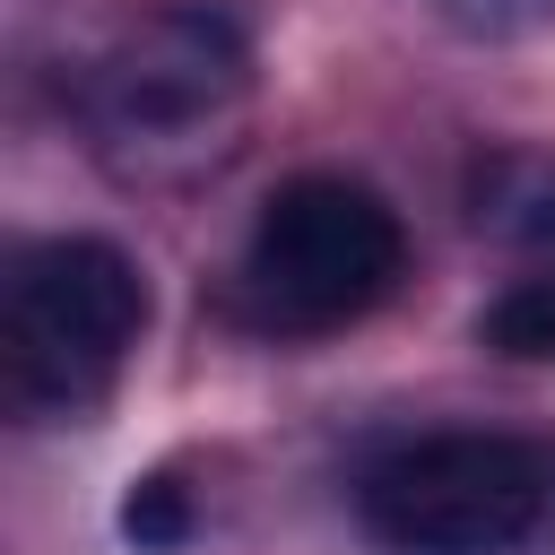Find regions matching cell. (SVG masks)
Wrapping results in <instances>:
<instances>
[{
	"label": "cell",
	"mask_w": 555,
	"mask_h": 555,
	"mask_svg": "<svg viewBox=\"0 0 555 555\" xmlns=\"http://www.w3.org/2000/svg\"><path fill=\"white\" fill-rule=\"evenodd\" d=\"M121 529H130L139 546H173V538H182V512H173V486H165V477H147V494H130V512H121Z\"/></svg>",
	"instance_id": "8"
},
{
	"label": "cell",
	"mask_w": 555,
	"mask_h": 555,
	"mask_svg": "<svg viewBox=\"0 0 555 555\" xmlns=\"http://www.w3.org/2000/svg\"><path fill=\"white\" fill-rule=\"evenodd\" d=\"M477 347L520 356V364H546V356H555V269H546V278H512V286L477 312Z\"/></svg>",
	"instance_id": "6"
},
{
	"label": "cell",
	"mask_w": 555,
	"mask_h": 555,
	"mask_svg": "<svg viewBox=\"0 0 555 555\" xmlns=\"http://www.w3.org/2000/svg\"><path fill=\"white\" fill-rule=\"evenodd\" d=\"M425 17L460 43H529L555 26V0H425Z\"/></svg>",
	"instance_id": "7"
},
{
	"label": "cell",
	"mask_w": 555,
	"mask_h": 555,
	"mask_svg": "<svg viewBox=\"0 0 555 555\" xmlns=\"http://www.w3.org/2000/svg\"><path fill=\"white\" fill-rule=\"evenodd\" d=\"M356 520L382 555H555V442L494 425L408 434L356 477Z\"/></svg>",
	"instance_id": "3"
},
{
	"label": "cell",
	"mask_w": 555,
	"mask_h": 555,
	"mask_svg": "<svg viewBox=\"0 0 555 555\" xmlns=\"http://www.w3.org/2000/svg\"><path fill=\"white\" fill-rule=\"evenodd\" d=\"M477 225H494L503 243H538L555 251V165L546 156H503L477 182Z\"/></svg>",
	"instance_id": "5"
},
{
	"label": "cell",
	"mask_w": 555,
	"mask_h": 555,
	"mask_svg": "<svg viewBox=\"0 0 555 555\" xmlns=\"http://www.w3.org/2000/svg\"><path fill=\"white\" fill-rule=\"evenodd\" d=\"M408 278V225L364 173H295L260 199L234 295L269 338H330L382 312Z\"/></svg>",
	"instance_id": "4"
},
{
	"label": "cell",
	"mask_w": 555,
	"mask_h": 555,
	"mask_svg": "<svg viewBox=\"0 0 555 555\" xmlns=\"http://www.w3.org/2000/svg\"><path fill=\"white\" fill-rule=\"evenodd\" d=\"M251 35L217 0H165L78 69V130L121 182H191L251 113Z\"/></svg>",
	"instance_id": "1"
},
{
	"label": "cell",
	"mask_w": 555,
	"mask_h": 555,
	"mask_svg": "<svg viewBox=\"0 0 555 555\" xmlns=\"http://www.w3.org/2000/svg\"><path fill=\"white\" fill-rule=\"evenodd\" d=\"M147 338V269L113 234H35L0 278V399L26 425L104 408Z\"/></svg>",
	"instance_id": "2"
}]
</instances>
